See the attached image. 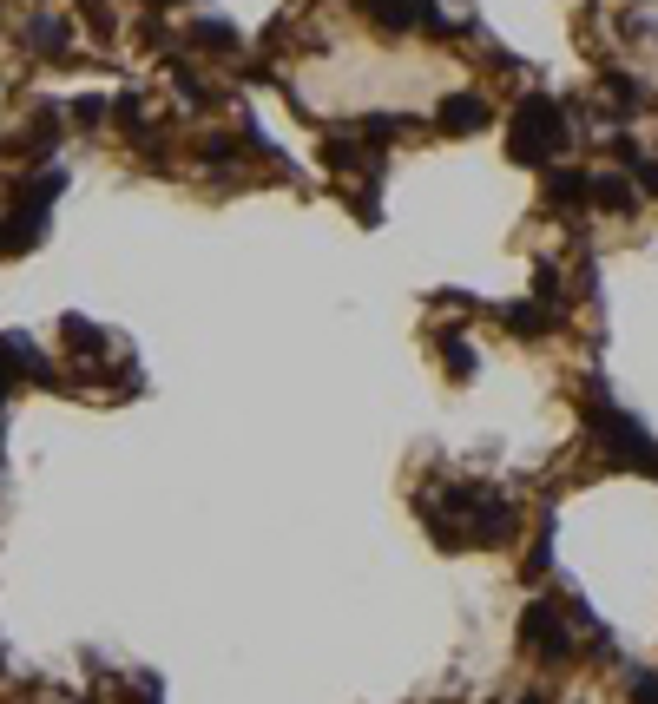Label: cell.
<instances>
[{
	"label": "cell",
	"instance_id": "obj_1",
	"mask_svg": "<svg viewBox=\"0 0 658 704\" xmlns=\"http://www.w3.org/2000/svg\"><path fill=\"white\" fill-rule=\"evenodd\" d=\"M566 145V112L553 106L547 93H527L514 112V132H507V152L520 165H553V152Z\"/></svg>",
	"mask_w": 658,
	"mask_h": 704
},
{
	"label": "cell",
	"instance_id": "obj_2",
	"mask_svg": "<svg viewBox=\"0 0 658 704\" xmlns=\"http://www.w3.org/2000/svg\"><path fill=\"white\" fill-rule=\"evenodd\" d=\"M520 645H527L533 658H573V639H566L553 599H533V606H527V619H520Z\"/></svg>",
	"mask_w": 658,
	"mask_h": 704
},
{
	"label": "cell",
	"instance_id": "obj_3",
	"mask_svg": "<svg viewBox=\"0 0 658 704\" xmlns=\"http://www.w3.org/2000/svg\"><path fill=\"white\" fill-rule=\"evenodd\" d=\"M356 14H376V27H389V33H408L415 20H428L435 33H448V20L435 14V0H356Z\"/></svg>",
	"mask_w": 658,
	"mask_h": 704
},
{
	"label": "cell",
	"instance_id": "obj_4",
	"mask_svg": "<svg viewBox=\"0 0 658 704\" xmlns=\"http://www.w3.org/2000/svg\"><path fill=\"white\" fill-rule=\"evenodd\" d=\"M547 198H553V204H566V211H573V204H586V198H593V172L553 165V172H547Z\"/></svg>",
	"mask_w": 658,
	"mask_h": 704
},
{
	"label": "cell",
	"instance_id": "obj_5",
	"mask_svg": "<svg viewBox=\"0 0 658 704\" xmlns=\"http://www.w3.org/2000/svg\"><path fill=\"white\" fill-rule=\"evenodd\" d=\"M441 126H448V132H481L487 126V99H474V93L441 99Z\"/></svg>",
	"mask_w": 658,
	"mask_h": 704
},
{
	"label": "cell",
	"instance_id": "obj_6",
	"mask_svg": "<svg viewBox=\"0 0 658 704\" xmlns=\"http://www.w3.org/2000/svg\"><path fill=\"white\" fill-rule=\"evenodd\" d=\"M27 47L33 53H66V20L60 14H33L27 20Z\"/></svg>",
	"mask_w": 658,
	"mask_h": 704
},
{
	"label": "cell",
	"instance_id": "obj_7",
	"mask_svg": "<svg viewBox=\"0 0 658 704\" xmlns=\"http://www.w3.org/2000/svg\"><path fill=\"white\" fill-rule=\"evenodd\" d=\"M191 40L204 53H237V27H224V20H191Z\"/></svg>",
	"mask_w": 658,
	"mask_h": 704
},
{
	"label": "cell",
	"instance_id": "obj_8",
	"mask_svg": "<svg viewBox=\"0 0 658 704\" xmlns=\"http://www.w3.org/2000/svg\"><path fill=\"white\" fill-rule=\"evenodd\" d=\"M501 323L514 329L520 343H533V336H540V329H547V310H533V303H514V310H501Z\"/></svg>",
	"mask_w": 658,
	"mask_h": 704
},
{
	"label": "cell",
	"instance_id": "obj_9",
	"mask_svg": "<svg viewBox=\"0 0 658 704\" xmlns=\"http://www.w3.org/2000/svg\"><path fill=\"white\" fill-rule=\"evenodd\" d=\"M593 204H606V211H632V191L619 185V172H593Z\"/></svg>",
	"mask_w": 658,
	"mask_h": 704
},
{
	"label": "cell",
	"instance_id": "obj_10",
	"mask_svg": "<svg viewBox=\"0 0 658 704\" xmlns=\"http://www.w3.org/2000/svg\"><path fill=\"white\" fill-rule=\"evenodd\" d=\"M441 362H448V369H455V376H474V349L461 343L455 329H448V336H441Z\"/></svg>",
	"mask_w": 658,
	"mask_h": 704
},
{
	"label": "cell",
	"instance_id": "obj_11",
	"mask_svg": "<svg viewBox=\"0 0 658 704\" xmlns=\"http://www.w3.org/2000/svg\"><path fill=\"white\" fill-rule=\"evenodd\" d=\"M73 119L79 126H99L106 119V99H73Z\"/></svg>",
	"mask_w": 658,
	"mask_h": 704
},
{
	"label": "cell",
	"instance_id": "obj_12",
	"mask_svg": "<svg viewBox=\"0 0 658 704\" xmlns=\"http://www.w3.org/2000/svg\"><path fill=\"white\" fill-rule=\"evenodd\" d=\"M632 698H639V704H658V678L639 672V678H632Z\"/></svg>",
	"mask_w": 658,
	"mask_h": 704
},
{
	"label": "cell",
	"instance_id": "obj_13",
	"mask_svg": "<svg viewBox=\"0 0 658 704\" xmlns=\"http://www.w3.org/2000/svg\"><path fill=\"white\" fill-rule=\"evenodd\" d=\"M7 389H14V369H7V356H0V402H7Z\"/></svg>",
	"mask_w": 658,
	"mask_h": 704
},
{
	"label": "cell",
	"instance_id": "obj_14",
	"mask_svg": "<svg viewBox=\"0 0 658 704\" xmlns=\"http://www.w3.org/2000/svg\"><path fill=\"white\" fill-rule=\"evenodd\" d=\"M639 185H645V191H658V165H639Z\"/></svg>",
	"mask_w": 658,
	"mask_h": 704
},
{
	"label": "cell",
	"instance_id": "obj_15",
	"mask_svg": "<svg viewBox=\"0 0 658 704\" xmlns=\"http://www.w3.org/2000/svg\"><path fill=\"white\" fill-rule=\"evenodd\" d=\"M520 704H540V698H520Z\"/></svg>",
	"mask_w": 658,
	"mask_h": 704
}]
</instances>
